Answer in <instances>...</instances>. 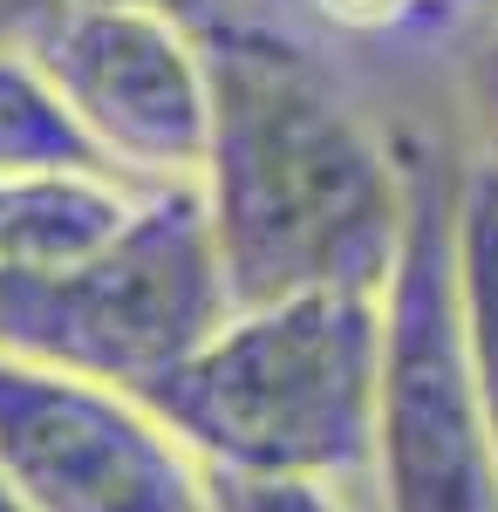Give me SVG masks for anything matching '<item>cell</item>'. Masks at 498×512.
Segmentation results:
<instances>
[{
	"instance_id": "1",
	"label": "cell",
	"mask_w": 498,
	"mask_h": 512,
	"mask_svg": "<svg viewBox=\"0 0 498 512\" xmlns=\"http://www.w3.org/2000/svg\"><path fill=\"white\" fill-rule=\"evenodd\" d=\"M205 158L198 205L226 308L355 287L383 294L403 246L410 164L294 35L205 21Z\"/></svg>"
},
{
	"instance_id": "2",
	"label": "cell",
	"mask_w": 498,
	"mask_h": 512,
	"mask_svg": "<svg viewBox=\"0 0 498 512\" xmlns=\"http://www.w3.org/2000/svg\"><path fill=\"white\" fill-rule=\"evenodd\" d=\"M376 362L383 294L307 287L226 308L198 349H185L137 396L212 478L342 485L369 472Z\"/></svg>"
},
{
	"instance_id": "3",
	"label": "cell",
	"mask_w": 498,
	"mask_h": 512,
	"mask_svg": "<svg viewBox=\"0 0 498 512\" xmlns=\"http://www.w3.org/2000/svg\"><path fill=\"white\" fill-rule=\"evenodd\" d=\"M219 321L226 280L198 185H144L103 246L0 274V355L96 376L130 396L198 349Z\"/></svg>"
},
{
	"instance_id": "4",
	"label": "cell",
	"mask_w": 498,
	"mask_h": 512,
	"mask_svg": "<svg viewBox=\"0 0 498 512\" xmlns=\"http://www.w3.org/2000/svg\"><path fill=\"white\" fill-rule=\"evenodd\" d=\"M403 164L410 205L383 280L369 472L383 485V512H498V472L458 301V185L423 151Z\"/></svg>"
},
{
	"instance_id": "5",
	"label": "cell",
	"mask_w": 498,
	"mask_h": 512,
	"mask_svg": "<svg viewBox=\"0 0 498 512\" xmlns=\"http://www.w3.org/2000/svg\"><path fill=\"white\" fill-rule=\"evenodd\" d=\"M21 55L96 158L130 185H192L205 158V48L171 0H35Z\"/></svg>"
},
{
	"instance_id": "6",
	"label": "cell",
	"mask_w": 498,
	"mask_h": 512,
	"mask_svg": "<svg viewBox=\"0 0 498 512\" xmlns=\"http://www.w3.org/2000/svg\"><path fill=\"white\" fill-rule=\"evenodd\" d=\"M0 478L28 512H219L144 396L0 355Z\"/></svg>"
},
{
	"instance_id": "7",
	"label": "cell",
	"mask_w": 498,
	"mask_h": 512,
	"mask_svg": "<svg viewBox=\"0 0 498 512\" xmlns=\"http://www.w3.org/2000/svg\"><path fill=\"white\" fill-rule=\"evenodd\" d=\"M144 185L116 171H0V274L55 267L130 219Z\"/></svg>"
},
{
	"instance_id": "8",
	"label": "cell",
	"mask_w": 498,
	"mask_h": 512,
	"mask_svg": "<svg viewBox=\"0 0 498 512\" xmlns=\"http://www.w3.org/2000/svg\"><path fill=\"white\" fill-rule=\"evenodd\" d=\"M458 301H464V349L478 376L485 444L498 472V164L478 158L458 178Z\"/></svg>"
},
{
	"instance_id": "9",
	"label": "cell",
	"mask_w": 498,
	"mask_h": 512,
	"mask_svg": "<svg viewBox=\"0 0 498 512\" xmlns=\"http://www.w3.org/2000/svg\"><path fill=\"white\" fill-rule=\"evenodd\" d=\"M0 171H110L21 48H0Z\"/></svg>"
},
{
	"instance_id": "10",
	"label": "cell",
	"mask_w": 498,
	"mask_h": 512,
	"mask_svg": "<svg viewBox=\"0 0 498 512\" xmlns=\"http://www.w3.org/2000/svg\"><path fill=\"white\" fill-rule=\"evenodd\" d=\"M212 506L219 512H348L335 485H307V478H212Z\"/></svg>"
},
{
	"instance_id": "11",
	"label": "cell",
	"mask_w": 498,
	"mask_h": 512,
	"mask_svg": "<svg viewBox=\"0 0 498 512\" xmlns=\"http://www.w3.org/2000/svg\"><path fill=\"white\" fill-rule=\"evenodd\" d=\"M314 7L342 28H410V21L444 14V0H314Z\"/></svg>"
},
{
	"instance_id": "12",
	"label": "cell",
	"mask_w": 498,
	"mask_h": 512,
	"mask_svg": "<svg viewBox=\"0 0 498 512\" xmlns=\"http://www.w3.org/2000/svg\"><path fill=\"white\" fill-rule=\"evenodd\" d=\"M471 103H478V123H485V158L498 164V21H492V41L471 69Z\"/></svg>"
},
{
	"instance_id": "13",
	"label": "cell",
	"mask_w": 498,
	"mask_h": 512,
	"mask_svg": "<svg viewBox=\"0 0 498 512\" xmlns=\"http://www.w3.org/2000/svg\"><path fill=\"white\" fill-rule=\"evenodd\" d=\"M451 14H485V21H498V0H444V21Z\"/></svg>"
},
{
	"instance_id": "14",
	"label": "cell",
	"mask_w": 498,
	"mask_h": 512,
	"mask_svg": "<svg viewBox=\"0 0 498 512\" xmlns=\"http://www.w3.org/2000/svg\"><path fill=\"white\" fill-rule=\"evenodd\" d=\"M0 512H28L21 499H14V492H7V478H0Z\"/></svg>"
}]
</instances>
